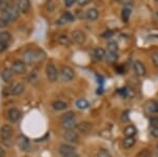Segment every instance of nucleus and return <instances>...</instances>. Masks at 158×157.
I'll return each mask as SVG.
<instances>
[{"label":"nucleus","mask_w":158,"mask_h":157,"mask_svg":"<svg viewBox=\"0 0 158 157\" xmlns=\"http://www.w3.org/2000/svg\"><path fill=\"white\" fill-rule=\"evenodd\" d=\"M47 57L45 52L41 49H34V50H27L25 51L22 55L23 62L27 65H32L35 63L42 62Z\"/></svg>","instance_id":"nucleus-1"},{"label":"nucleus","mask_w":158,"mask_h":157,"mask_svg":"<svg viewBox=\"0 0 158 157\" xmlns=\"http://www.w3.org/2000/svg\"><path fill=\"white\" fill-rule=\"evenodd\" d=\"M13 134H14V129L10 125L2 126L0 130V137H1L2 143L6 147H11L13 145Z\"/></svg>","instance_id":"nucleus-2"},{"label":"nucleus","mask_w":158,"mask_h":157,"mask_svg":"<svg viewBox=\"0 0 158 157\" xmlns=\"http://www.w3.org/2000/svg\"><path fill=\"white\" fill-rule=\"evenodd\" d=\"M45 74H47V77H48V79H49V81L51 82L57 81L58 70L56 69L54 63L50 62L49 64H47V67H45Z\"/></svg>","instance_id":"nucleus-3"},{"label":"nucleus","mask_w":158,"mask_h":157,"mask_svg":"<svg viewBox=\"0 0 158 157\" xmlns=\"http://www.w3.org/2000/svg\"><path fill=\"white\" fill-rule=\"evenodd\" d=\"M12 71L16 74H24L27 72V64L23 60H15L12 63Z\"/></svg>","instance_id":"nucleus-4"},{"label":"nucleus","mask_w":158,"mask_h":157,"mask_svg":"<svg viewBox=\"0 0 158 157\" xmlns=\"http://www.w3.org/2000/svg\"><path fill=\"white\" fill-rule=\"evenodd\" d=\"M74 70L70 67H62L60 71V75L63 81H71L74 78Z\"/></svg>","instance_id":"nucleus-5"},{"label":"nucleus","mask_w":158,"mask_h":157,"mask_svg":"<svg viewBox=\"0 0 158 157\" xmlns=\"http://www.w3.org/2000/svg\"><path fill=\"white\" fill-rule=\"evenodd\" d=\"M63 138L71 143H77L79 141V134L76 132L75 130H70V131H65L63 134Z\"/></svg>","instance_id":"nucleus-6"},{"label":"nucleus","mask_w":158,"mask_h":157,"mask_svg":"<svg viewBox=\"0 0 158 157\" xmlns=\"http://www.w3.org/2000/svg\"><path fill=\"white\" fill-rule=\"evenodd\" d=\"M17 146H18V148L21 151H24V152L29 151V149H30L29 138L24 135H19L18 137H17Z\"/></svg>","instance_id":"nucleus-7"},{"label":"nucleus","mask_w":158,"mask_h":157,"mask_svg":"<svg viewBox=\"0 0 158 157\" xmlns=\"http://www.w3.org/2000/svg\"><path fill=\"white\" fill-rule=\"evenodd\" d=\"M85 39H86L85 34L82 31H80V30H75V31L72 33V40L75 43L82 44V43H85Z\"/></svg>","instance_id":"nucleus-8"},{"label":"nucleus","mask_w":158,"mask_h":157,"mask_svg":"<svg viewBox=\"0 0 158 157\" xmlns=\"http://www.w3.org/2000/svg\"><path fill=\"white\" fill-rule=\"evenodd\" d=\"M20 117H21V113H20V111L18 110V109L12 108L7 111V119H9L10 121H12V122H16V121H18L20 119Z\"/></svg>","instance_id":"nucleus-9"},{"label":"nucleus","mask_w":158,"mask_h":157,"mask_svg":"<svg viewBox=\"0 0 158 157\" xmlns=\"http://www.w3.org/2000/svg\"><path fill=\"white\" fill-rule=\"evenodd\" d=\"M133 68H134L135 74H136L137 76L141 77V76L146 75V73H147L146 67H144L143 63H142L141 61H139V60H136V61L133 63Z\"/></svg>","instance_id":"nucleus-10"},{"label":"nucleus","mask_w":158,"mask_h":157,"mask_svg":"<svg viewBox=\"0 0 158 157\" xmlns=\"http://www.w3.org/2000/svg\"><path fill=\"white\" fill-rule=\"evenodd\" d=\"M92 125L90 122H88V121H82V122H79L77 123V126H76V129L79 131V132L83 133V134H88L90 133L92 131Z\"/></svg>","instance_id":"nucleus-11"},{"label":"nucleus","mask_w":158,"mask_h":157,"mask_svg":"<svg viewBox=\"0 0 158 157\" xmlns=\"http://www.w3.org/2000/svg\"><path fill=\"white\" fill-rule=\"evenodd\" d=\"M74 152H76L75 148H74L73 146L71 145H67V143H63V145H61L59 147V153L63 156H67V155H70V154L74 153Z\"/></svg>","instance_id":"nucleus-12"},{"label":"nucleus","mask_w":158,"mask_h":157,"mask_svg":"<svg viewBox=\"0 0 158 157\" xmlns=\"http://www.w3.org/2000/svg\"><path fill=\"white\" fill-rule=\"evenodd\" d=\"M24 85L21 82H17L15 83L14 85L11 88V94L14 95V96H18V95H21L22 93L24 92Z\"/></svg>","instance_id":"nucleus-13"},{"label":"nucleus","mask_w":158,"mask_h":157,"mask_svg":"<svg viewBox=\"0 0 158 157\" xmlns=\"http://www.w3.org/2000/svg\"><path fill=\"white\" fill-rule=\"evenodd\" d=\"M31 7L30 0H18L17 2V9L20 13H27Z\"/></svg>","instance_id":"nucleus-14"},{"label":"nucleus","mask_w":158,"mask_h":157,"mask_svg":"<svg viewBox=\"0 0 158 157\" xmlns=\"http://www.w3.org/2000/svg\"><path fill=\"white\" fill-rule=\"evenodd\" d=\"M98 17H99V12L97 9L92 7V9H89L85 12V18L90 20V21H95V20H97Z\"/></svg>","instance_id":"nucleus-15"},{"label":"nucleus","mask_w":158,"mask_h":157,"mask_svg":"<svg viewBox=\"0 0 158 157\" xmlns=\"http://www.w3.org/2000/svg\"><path fill=\"white\" fill-rule=\"evenodd\" d=\"M137 133V129L135 128L134 126L130 125V126H127L126 128L123 129V135L126 137H134Z\"/></svg>","instance_id":"nucleus-16"},{"label":"nucleus","mask_w":158,"mask_h":157,"mask_svg":"<svg viewBox=\"0 0 158 157\" xmlns=\"http://www.w3.org/2000/svg\"><path fill=\"white\" fill-rule=\"evenodd\" d=\"M52 107L55 111H63L68 108V103L62 100H55L52 103Z\"/></svg>","instance_id":"nucleus-17"},{"label":"nucleus","mask_w":158,"mask_h":157,"mask_svg":"<svg viewBox=\"0 0 158 157\" xmlns=\"http://www.w3.org/2000/svg\"><path fill=\"white\" fill-rule=\"evenodd\" d=\"M13 74H14V72L12 71V69H3L1 71V78L4 80V81H10V80L13 78Z\"/></svg>","instance_id":"nucleus-18"},{"label":"nucleus","mask_w":158,"mask_h":157,"mask_svg":"<svg viewBox=\"0 0 158 157\" xmlns=\"http://www.w3.org/2000/svg\"><path fill=\"white\" fill-rule=\"evenodd\" d=\"M76 126H77V123H76L75 119H73V120H65V121H62V128L64 129L65 131L75 130Z\"/></svg>","instance_id":"nucleus-19"},{"label":"nucleus","mask_w":158,"mask_h":157,"mask_svg":"<svg viewBox=\"0 0 158 157\" xmlns=\"http://www.w3.org/2000/svg\"><path fill=\"white\" fill-rule=\"evenodd\" d=\"M6 12L9 13L10 18H11V21H15V20L18 19V17H19L18 9H16V7H13V6H10V9L7 10Z\"/></svg>","instance_id":"nucleus-20"},{"label":"nucleus","mask_w":158,"mask_h":157,"mask_svg":"<svg viewBox=\"0 0 158 157\" xmlns=\"http://www.w3.org/2000/svg\"><path fill=\"white\" fill-rule=\"evenodd\" d=\"M106 61L108 63H115L118 60V54L113 52H108V54L106 55Z\"/></svg>","instance_id":"nucleus-21"},{"label":"nucleus","mask_w":158,"mask_h":157,"mask_svg":"<svg viewBox=\"0 0 158 157\" xmlns=\"http://www.w3.org/2000/svg\"><path fill=\"white\" fill-rule=\"evenodd\" d=\"M106 52L102 48H97V49L94 50V56H95L96 59H98V60L103 59V58L106 57Z\"/></svg>","instance_id":"nucleus-22"},{"label":"nucleus","mask_w":158,"mask_h":157,"mask_svg":"<svg viewBox=\"0 0 158 157\" xmlns=\"http://www.w3.org/2000/svg\"><path fill=\"white\" fill-rule=\"evenodd\" d=\"M12 39V35L10 34L9 32L6 31H3V32H0V42H2V43H7V42H10Z\"/></svg>","instance_id":"nucleus-23"},{"label":"nucleus","mask_w":158,"mask_h":157,"mask_svg":"<svg viewBox=\"0 0 158 157\" xmlns=\"http://www.w3.org/2000/svg\"><path fill=\"white\" fill-rule=\"evenodd\" d=\"M135 143H136V140H135L134 137H126L123 139V148L129 150L135 145Z\"/></svg>","instance_id":"nucleus-24"},{"label":"nucleus","mask_w":158,"mask_h":157,"mask_svg":"<svg viewBox=\"0 0 158 157\" xmlns=\"http://www.w3.org/2000/svg\"><path fill=\"white\" fill-rule=\"evenodd\" d=\"M74 15L72 14V13H70V12H65V13H63V15H62V17H61V19L59 20V22L60 21H63V23H67V22H72L73 20H74Z\"/></svg>","instance_id":"nucleus-25"},{"label":"nucleus","mask_w":158,"mask_h":157,"mask_svg":"<svg viewBox=\"0 0 158 157\" xmlns=\"http://www.w3.org/2000/svg\"><path fill=\"white\" fill-rule=\"evenodd\" d=\"M76 107H77L79 110H85V109L89 108V102L88 100L85 99V98H80L76 101Z\"/></svg>","instance_id":"nucleus-26"},{"label":"nucleus","mask_w":158,"mask_h":157,"mask_svg":"<svg viewBox=\"0 0 158 157\" xmlns=\"http://www.w3.org/2000/svg\"><path fill=\"white\" fill-rule=\"evenodd\" d=\"M131 13H132V11L130 7H123V9H122L121 16H122V20H123L124 22L129 21L130 16H131Z\"/></svg>","instance_id":"nucleus-27"},{"label":"nucleus","mask_w":158,"mask_h":157,"mask_svg":"<svg viewBox=\"0 0 158 157\" xmlns=\"http://www.w3.org/2000/svg\"><path fill=\"white\" fill-rule=\"evenodd\" d=\"M148 109L151 113H158V102L155 100H151L148 103Z\"/></svg>","instance_id":"nucleus-28"},{"label":"nucleus","mask_w":158,"mask_h":157,"mask_svg":"<svg viewBox=\"0 0 158 157\" xmlns=\"http://www.w3.org/2000/svg\"><path fill=\"white\" fill-rule=\"evenodd\" d=\"M106 47H108V52L117 53V51H118V44H117V42L114 41V40H111V41H109Z\"/></svg>","instance_id":"nucleus-29"},{"label":"nucleus","mask_w":158,"mask_h":157,"mask_svg":"<svg viewBox=\"0 0 158 157\" xmlns=\"http://www.w3.org/2000/svg\"><path fill=\"white\" fill-rule=\"evenodd\" d=\"M58 42L62 45L69 47V45L71 44V39H69V37L65 36V35H61V36H59V38H58Z\"/></svg>","instance_id":"nucleus-30"},{"label":"nucleus","mask_w":158,"mask_h":157,"mask_svg":"<svg viewBox=\"0 0 158 157\" xmlns=\"http://www.w3.org/2000/svg\"><path fill=\"white\" fill-rule=\"evenodd\" d=\"M75 119V113L70 111V112L64 113L61 116V121H65V120H73Z\"/></svg>","instance_id":"nucleus-31"},{"label":"nucleus","mask_w":158,"mask_h":157,"mask_svg":"<svg viewBox=\"0 0 158 157\" xmlns=\"http://www.w3.org/2000/svg\"><path fill=\"white\" fill-rule=\"evenodd\" d=\"M10 2L7 0H0V11L6 12L10 9Z\"/></svg>","instance_id":"nucleus-32"},{"label":"nucleus","mask_w":158,"mask_h":157,"mask_svg":"<svg viewBox=\"0 0 158 157\" xmlns=\"http://www.w3.org/2000/svg\"><path fill=\"white\" fill-rule=\"evenodd\" d=\"M0 20L1 21H3L4 23H9V22H11V18H10V15L7 12H1V14H0Z\"/></svg>","instance_id":"nucleus-33"},{"label":"nucleus","mask_w":158,"mask_h":157,"mask_svg":"<svg viewBox=\"0 0 158 157\" xmlns=\"http://www.w3.org/2000/svg\"><path fill=\"white\" fill-rule=\"evenodd\" d=\"M97 157H112V155L106 149H99L97 152Z\"/></svg>","instance_id":"nucleus-34"},{"label":"nucleus","mask_w":158,"mask_h":157,"mask_svg":"<svg viewBox=\"0 0 158 157\" xmlns=\"http://www.w3.org/2000/svg\"><path fill=\"white\" fill-rule=\"evenodd\" d=\"M150 126H151V128H157L158 126V117L150 118Z\"/></svg>","instance_id":"nucleus-35"},{"label":"nucleus","mask_w":158,"mask_h":157,"mask_svg":"<svg viewBox=\"0 0 158 157\" xmlns=\"http://www.w3.org/2000/svg\"><path fill=\"white\" fill-rule=\"evenodd\" d=\"M122 2V4L124 6V7H129V6H132L134 4L133 0H120Z\"/></svg>","instance_id":"nucleus-36"},{"label":"nucleus","mask_w":158,"mask_h":157,"mask_svg":"<svg viewBox=\"0 0 158 157\" xmlns=\"http://www.w3.org/2000/svg\"><path fill=\"white\" fill-rule=\"evenodd\" d=\"M150 133H151V135L154 138H158V126H157V128H151Z\"/></svg>","instance_id":"nucleus-37"},{"label":"nucleus","mask_w":158,"mask_h":157,"mask_svg":"<svg viewBox=\"0 0 158 157\" xmlns=\"http://www.w3.org/2000/svg\"><path fill=\"white\" fill-rule=\"evenodd\" d=\"M91 2V0H77V3L79 6H88L89 3Z\"/></svg>","instance_id":"nucleus-38"},{"label":"nucleus","mask_w":158,"mask_h":157,"mask_svg":"<svg viewBox=\"0 0 158 157\" xmlns=\"http://www.w3.org/2000/svg\"><path fill=\"white\" fill-rule=\"evenodd\" d=\"M152 61L153 63L155 64V67H158V52L155 53V54H153L152 56Z\"/></svg>","instance_id":"nucleus-39"},{"label":"nucleus","mask_w":158,"mask_h":157,"mask_svg":"<svg viewBox=\"0 0 158 157\" xmlns=\"http://www.w3.org/2000/svg\"><path fill=\"white\" fill-rule=\"evenodd\" d=\"M36 78H37L36 72H31V74H30V76H29V78H27V79L30 80V82H32V81H34Z\"/></svg>","instance_id":"nucleus-40"},{"label":"nucleus","mask_w":158,"mask_h":157,"mask_svg":"<svg viewBox=\"0 0 158 157\" xmlns=\"http://www.w3.org/2000/svg\"><path fill=\"white\" fill-rule=\"evenodd\" d=\"M112 36H113V32L110 31V30H108V31H106L102 34V37L103 38H111Z\"/></svg>","instance_id":"nucleus-41"},{"label":"nucleus","mask_w":158,"mask_h":157,"mask_svg":"<svg viewBox=\"0 0 158 157\" xmlns=\"http://www.w3.org/2000/svg\"><path fill=\"white\" fill-rule=\"evenodd\" d=\"M75 2H76V0H64V4H65V6H68V7L72 6Z\"/></svg>","instance_id":"nucleus-42"},{"label":"nucleus","mask_w":158,"mask_h":157,"mask_svg":"<svg viewBox=\"0 0 158 157\" xmlns=\"http://www.w3.org/2000/svg\"><path fill=\"white\" fill-rule=\"evenodd\" d=\"M6 49V43H2V42H0V53L4 52Z\"/></svg>","instance_id":"nucleus-43"},{"label":"nucleus","mask_w":158,"mask_h":157,"mask_svg":"<svg viewBox=\"0 0 158 157\" xmlns=\"http://www.w3.org/2000/svg\"><path fill=\"white\" fill-rule=\"evenodd\" d=\"M63 157H80V156H79V154H78V153H76V152H74V153L70 154V155L63 156Z\"/></svg>","instance_id":"nucleus-44"},{"label":"nucleus","mask_w":158,"mask_h":157,"mask_svg":"<svg viewBox=\"0 0 158 157\" xmlns=\"http://www.w3.org/2000/svg\"><path fill=\"white\" fill-rule=\"evenodd\" d=\"M0 157H4V150L0 147Z\"/></svg>","instance_id":"nucleus-45"},{"label":"nucleus","mask_w":158,"mask_h":157,"mask_svg":"<svg viewBox=\"0 0 158 157\" xmlns=\"http://www.w3.org/2000/svg\"><path fill=\"white\" fill-rule=\"evenodd\" d=\"M6 23H4L3 21H1V20H0V27H6Z\"/></svg>","instance_id":"nucleus-46"},{"label":"nucleus","mask_w":158,"mask_h":157,"mask_svg":"<svg viewBox=\"0 0 158 157\" xmlns=\"http://www.w3.org/2000/svg\"><path fill=\"white\" fill-rule=\"evenodd\" d=\"M155 2H158V0H155Z\"/></svg>","instance_id":"nucleus-47"}]
</instances>
